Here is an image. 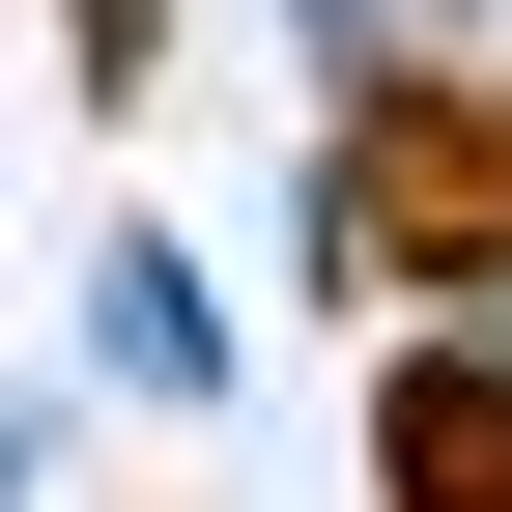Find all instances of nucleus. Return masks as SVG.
<instances>
[{
    "label": "nucleus",
    "instance_id": "nucleus-1",
    "mask_svg": "<svg viewBox=\"0 0 512 512\" xmlns=\"http://www.w3.org/2000/svg\"><path fill=\"white\" fill-rule=\"evenodd\" d=\"M313 256L342 285H512V86H370L313 171Z\"/></svg>",
    "mask_w": 512,
    "mask_h": 512
},
{
    "label": "nucleus",
    "instance_id": "nucleus-2",
    "mask_svg": "<svg viewBox=\"0 0 512 512\" xmlns=\"http://www.w3.org/2000/svg\"><path fill=\"white\" fill-rule=\"evenodd\" d=\"M370 484H399V512H512V370H484V342H399V399H370Z\"/></svg>",
    "mask_w": 512,
    "mask_h": 512
}]
</instances>
